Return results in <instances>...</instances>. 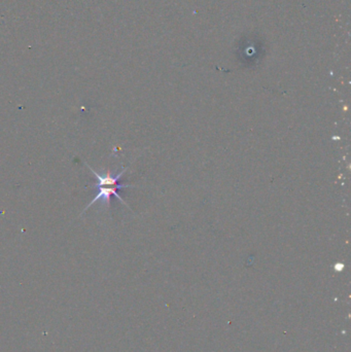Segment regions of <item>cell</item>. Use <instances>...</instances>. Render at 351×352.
Returning <instances> with one entry per match:
<instances>
[{
	"label": "cell",
	"instance_id": "6da1fadb",
	"mask_svg": "<svg viewBox=\"0 0 351 352\" xmlns=\"http://www.w3.org/2000/svg\"><path fill=\"white\" fill-rule=\"evenodd\" d=\"M89 169L92 171V173L95 175L96 179H97V182H96V196L95 198L88 204V206L86 207V209L84 211H86L87 209H89L92 205H94L95 203L97 202H103V203H106V204H109L110 203V200H111V197L112 196H115L117 197L123 204L127 205L125 203V201L123 200V198L119 195V191L120 189H123V188H126V187H131L132 185H129V184H122L120 183V180L122 178V176L124 175V173L126 172V168L121 171L120 173L118 174H112L111 172H105L104 174H99L97 173L95 170H93L88 164H86ZM83 211V212H84Z\"/></svg>",
	"mask_w": 351,
	"mask_h": 352
}]
</instances>
